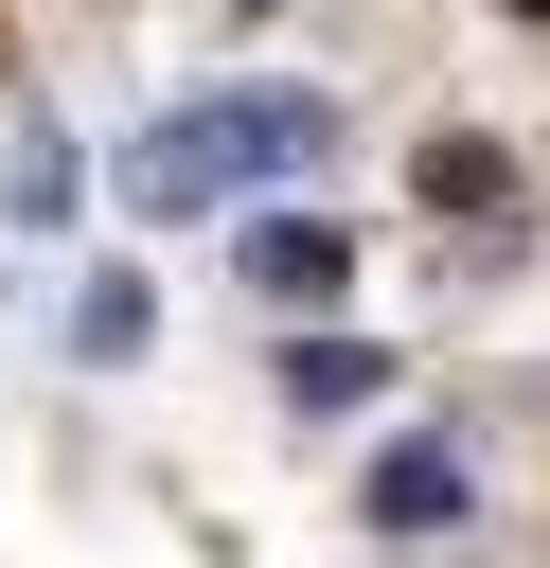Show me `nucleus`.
I'll list each match as a JSON object with an SVG mask.
<instances>
[{
	"label": "nucleus",
	"mask_w": 550,
	"mask_h": 568,
	"mask_svg": "<svg viewBox=\"0 0 550 568\" xmlns=\"http://www.w3.org/2000/svg\"><path fill=\"white\" fill-rule=\"evenodd\" d=\"M319 142H337L319 89H195V106H160V142L124 160V195H142V213H213V195H248V178H302Z\"/></svg>",
	"instance_id": "1"
},
{
	"label": "nucleus",
	"mask_w": 550,
	"mask_h": 568,
	"mask_svg": "<svg viewBox=\"0 0 550 568\" xmlns=\"http://www.w3.org/2000/svg\"><path fill=\"white\" fill-rule=\"evenodd\" d=\"M248 284H266V302H337L355 266H337V231H319V213H266V231H248Z\"/></svg>",
	"instance_id": "2"
},
{
	"label": "nucleus",
	"mask_w": 550,
	"mask_h": 568,
	"mask_svg": "<svg viewBox=\"0 0 550 568\" xmlns=\"http://www.w3.org/2000/svg\"><path fill=\"white\" fill-rule=\"evenodd\" d=\"M461 515V444H390L373 462V532H444Z\"/></svg>",
	"instance_id": "3"
},
{
	"label": "nucleus",
	"mask_w": 550,
	"mask_h": 568,
	"mask_svg": "<svg viewBox=\"0 0 550 568\" xmlns=\"http://www.w3.org/2000/svg\"><path fill=\"white\" fill-rule=\"evenodd\" d=\"M408 178H426V213H515V160H497L479 124H444V142L408 160Z\"/></svg>",
	"instance_id": "4"
},
{
	"label": "nucleus",
	"mask_w": 550,
	"mask_h": 568,
	"mask_svg": "<svg viewBox=\"0 0 550 568\" xmlns=\"http://www.w3.org/2000/svg\"><path fill=\"white\" fill-rule=\"evenodd\" d=\"M373 390H390L373 337H302V355H284V408H373Z\"/></svg>",
	"instance_id": "5"
},
{
	"label": "nucleus",
	"mask_w": 550,
	"mask_h": 568,
	"mask_svg": "<svg viewBox=\"0 0 550 568\" xmlns=\"http://www.w3.org/2000/svg\"><path fill=\"white\" fill-rule=\"evenodd\" d=\"M248 18H266V0H248Z\"/></svg>",
	"instance_id": "6"
}]
</instances>
